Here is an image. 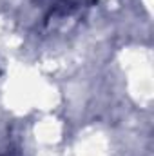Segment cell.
<instances>
[{"label":"cell","mask_w":154,"mask_h":156,"mask_svg":"<svg viewBox=\"0 0 154 156\" xmlns=\"http://www.w3.org/2000/svg\"><path fill=\"white\" fill-rule=\"evenodd\" d=\"M83 4H89V2H85V0H47L49 15H53V16L73 15Z\"/></svg>","instance_id":"6da1fadb"},{"label":"cell","mask_w":154,"mask_h":156,"mask_svg":"<svg viewBox=\"0 0 154 156\" xmlns=\"http://www.w3.org/2000/svg\"><path fill=\"white\" fill-rule=\"evenodd\" d=\"M0 156H16V154H15V153H11V151H9V153H2V154H0Z\"/></svg>","instance_id":"7a4b0ae2"}]
</instances>
